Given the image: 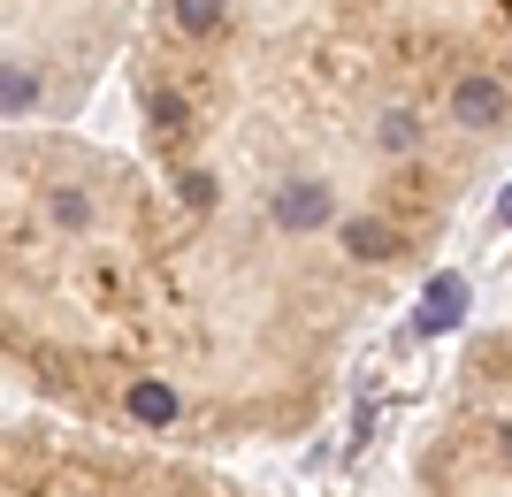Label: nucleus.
I'll return each mask as SVG.
<instances>
[{"label": "nucleus", "mask_w": 512, "mask_h": 497, "mask_svg": "<svg viewBox=\"0 0 512 497\" xmlns=\"http://www.w3.org/2000/svg\"><path fill=\"white\" fill-rule=\"evenodd\" d=\"M146 115L161 123V138H169V146L184 138V130H192V123H184V100H176V92H153V100H146Z\"/></svg>", "instance_id": "obj_6"}, {"label": "nucleus", "mask_w": 512, "mask_h": 497, "mask_svg": "<svg viewBox=\"0 0 512 497\" xmlns=\"http://www.w3.org/2000/svg\"><path fill=\"white\" fill-rule=\"evenodd\" d=\"M459 314H467V283H459V276H436L421 291V329H428V337H444Z\"/></svg>", "instance_id": "obj_2"}, {"label": "nucleus", "mask_w": 512, "mask_h": 497, "mask_svg": "<svg viewBox=\"0 0 512 497\" xmlns=\"http://www.w3.org/2000/svg\"><path fill=\"white\" fill-rule=\"evenodd\" d=\"M451 115L474 123V130H490L497 115H505V92H497L490 77H459V85H451Z\"/></svg>", "instance_id": "obj_1"}, {"label": "nucleus", "mask_w": 512, "mask_h": 497, "mask_svg": "<svg viewBox=\"0 0 512 497\" xmlns=\"http://www.w3.org/2000/svg\"><path fill=\"white\" fill-rule=\"evenodd\" d=\"M31 100H39V85H31L23 69H8V115H23V108H31Z\"/></svg>", "instance_id": "obj_8"}, {"label": "nucleus", "mask_w": 512, "mask_h": 497, "mask_svg": "<svg viewBox=\"0 0 512 497\" xmlns=\"http://www.w3.org/2000/svg\"><path fill=\"white\" fill-rule=\"evenodd\" d=\"M222 8H230V0H176V23H184V31H214Z\"/></svg>", "instance_id": "obj_7"}, {"label": "nucleus", "mask_w": 512, "mask_h": 497, "mask_svg": "<svg viewBox=\"0 0 512 497\" xmlns=\"http://www.w3.org/2000/svg\"><path fill=\"white\" fill-rule=\"evenodd\" d=\"M413 138H421V130H413V115H390V123H383V146H390V153H406Z\"/></svg>", "instance_id": "obj_9"}, {"label": "nucleus", "mask_w": 512, "mask_h": 497, "mask_svg": "<svg viewBox=\"0 0 512 497\" xmlns=\"http://www.w3.org/2000/svg\"><path fill=\"white\" fill-rule=\"evenodd\" d=\"M497 215H505V222H512V192H505V199H497Z\"/></svg>", "instance_id": "obj_10"}, {"label": "nucleus", "mask_w": 512, "mask_h": 497, "mask_svg": "<svg viewBox=\"0 0 512 497\" xmlns=\"http://www.w3.org/2000/svg\"><path fill=\"white\" fill-rule=\"evenodd\" d=\"M344 245H352L360 260H390V245H398V238H390L383 222H352V230H344Z\"/></svg>", "instance_id": "obj_4"}, {"label": "nucleus", "mask_w": 512, "mask_h": 497, "mask_svg": "<svg viewBox=\"0 0 512 497\" xmlns=\"http://www.w3.org/2000/svg\"><path fill=\"white\" fill-rule=\"evenodd\" d=\"M321 215H329V192H321V184H291V192L276 199V222H283V230H314Z\"/></svg>", "instance_id": "obj_3"}, {"label": "nucleus", "mask_w": 512, "mask_h": 497, "mask_svg": "<svg viewBox=\"0 0 512 497\" xmlns=\"http://www.w3.org/2000/svg\"><path fill=\"white\" fill-rule=\"evenodd\" d=\"M130 413H138V421H176V398L161 383H138L130 390Z\"/></svg>", "instance_id": "obj_5"}]
</instances>
